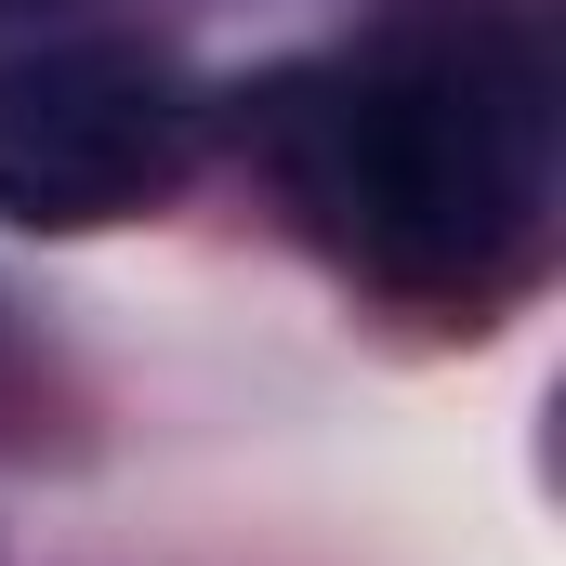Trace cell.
<instances>
[{
	"label": "cell",
	"mask_w": 566,
	"mask_h": 566,
	"mask_svg": "<svg viewBox=\"0 0 566 566\" xmlns=\"http://www.w3.org/2000/svg\"><path fill=\"white\" fill-rule=\"evenodd\" d=\"M0 13H27V0H0Z\"/></svg>",
	"instance_id": "cell-3"
},
{
	"label": "cell",
	"mask_w": 566,
	"mask_h": 566,
	"mask_svg": "<svg viewBox=\"0 0 566 566\" xmlns=\"http://www.w3.org/2000/svg\"><path fill=\"white\" fill-rule=\"evenodd\" d=\"M290 211L409 303H488L554 224V66L527 27L343 53L264 106Z\"/></svg>",
	"instance_id": "cell-1"
},
{
	"label": "cell",
	"mask_w": 566,
	"mask_h": 566,
	"mask_svg": "<svg viewBox=\"0 0 566 566\" xmlns=\"http://www.w3.org/2000/svg\"><path fill=\"white\" fill-rule=\"evenodd\" d=\"M211 106L145 40H13L0 53V224L106 238L185 198Z\"/></svg>",
	"instance_id": "cell-2"
}]
</instances>
